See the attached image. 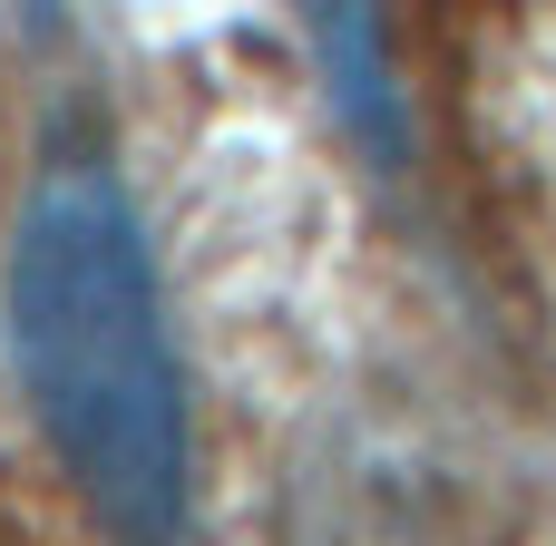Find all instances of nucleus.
Returning a JSON list of instances; mask_svg holds the SVG:
<instances>
[{
  "label": "nucleus",
  "mask_w": 556,
  "mask_h": 546,
  "mask_svg": "<svg viewBox=\"0 0 556 546\" xmlns=\"http://www.w3.org/2000/svg\"><path fill=\"white\" fill-rule=\"evenodd\" d=\"M10 361L29 420L108 546L195 537V391L137 195L98 127H59L20 186L0 254Z\"/></svg>",
  "instance_id": "nucleus-1"
}]
</instances>
